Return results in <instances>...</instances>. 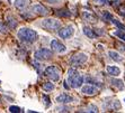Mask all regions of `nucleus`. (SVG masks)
Masks as SVG:
<instances>
[{
	"label": "nucleus",
	"instance_id": "obj_1",
	"mask_svg": "<svg viewBox=\"0 0 125 113\" xmlns=\"http://www.w3.org/2000/svg\"><path fill=\"white\" fill-rule=\"evenodd\" d=\"M18 38H19V40L24 41V43L32 44L34 41H36V39L38 38V35L35 30H33L31 28H21L18 32Z\"/></svg>",
	"mask_w": 125,
	"mask_h": 113
},
{
	"label": "nucleus",
	"instance_id": "obj_2",
	"mask_svg": "<svg viewBox=\"0 0 125 113\" xmlns=\"http://www.w3.org/2000/svg\"><path fill=\"white\" fill-rule=\"evenodd\" d=\"M68 83L70 84L71 87H74V89H78L82 85L83 83V77H82L79 72L74 68H70L68 71Z\"/></svg>",
	"mask_w": 125,
	"mask_h": 113
},
{
	"label": "nucleus",
	"instance_id": "obj_3",
	"mask_svg": "<svg viewBox=\"0 0 125 113\" xmlns=\"http://www.w3.org/2000/svg\"><path fill=\"white\" fill-rule=\"evenodd\" d=\"M42 27L47 30H58V29L61 28V23L54 18H46V19H44L42 20Z\"/></svg>",
	"mask_w": 125,
	"mask_h": 113
},
{
	"label": "nucleus",
	"instance_id": "obj_4",
	"mask_svg": "<svg viewBox=\"0 0 125 113\" xmlns=\"http://www.w3.org/2000/svg\"><path fill=\"white\" fill-rule=\"evenodd\" d=\"M45 76L47 78H50L51 81L53 82H58L60 80V76H61V72H60V68L56 66H49L44 72Z\"/></svg>",
	"mask_w": 125,
	"mask_h": 113
},
{
	"label": "nucleus",
	"instance_id": "obj_5",
	"mask_svg": "<svg viewBox=\"0 0 125 113\" xmlns=\"http://www.w3.org/2000/svg\"><path fill=\"white\" fill-rule=\"evenodd\" d=\"M87 59H88L87 54H84V53H77V54L71 56V58H70V64L74 67L81 66L82 64L87 62Z\"/></svg>",
	"mask_w": 125,
	"mask_h": 113
},
{
	"label": "nucleus",
	"instance_id": "obj_6",
	"mask_svg": "<svg viewBox=\"0 0 125 113\" xmlns=\"http://www.w3.org/2000/svg\"><path fill=\"white\" fill-rule=\"evenodd\" d=\"M52 56V50L47 49V48H41V49L35 52V59L36 61H47V59H51Z\"/></svg>",
	"mask_w": 125,
	"mask_h": 113
},
{
	"label": "nucleus",
	"instance_id": "obj_7",
	"mask_svg": "<svg viewBox=\"0 0 125 113\" xmlns=\"http://www.w3.org/2000/svg\"><path fill=\"white\" fill-rule=\"evenodd\" d=\"M73 32H74V27L72 25H69V26H65L64 28L60 29L59 30V35L63 39H68V38H70L73 35Z\"/></svg>",
	"mask_w": 125,
	"mask_h": 113
},
{
	"label": "nucleus",
	"instance_id": "obj_8",
	"mask_svg": "<svg viewBox=\"0 0 125 113\" xmlns=\"http://www.w3.org/2000/svg\"><path fill=\"white\" fill-rule=\"evenodd\" d=\"M81 92L86 95H96L98 93V89L94 85H83L81 89Z\"/></svg>",
	"mask_w": 125,
	"mask_h": 113
},
{
	"label": "nucleus",
	"instance_id": "obj_9",
	"mask_svg": "<svg viewBox=\"0 0 125 113\" xmlns=\"http://www.w3.org/2000/svg\"><path fill=\"white\" fill-rule=\"evenodd\" d=\"M51 47H52V49L54 50V52H56V53L65 52V46H64L61 41L56 40V39H54V40L51 41Z\"/></svg>",
	"mask_w": 125,
	"mask_h": 113
},
{
	"label": "nucleus",
	"instance_id": "obj_10",
	"mask_svg": "<svg viewBox=\"0 0 125 113\" xmlns=\"http://www.w3.org/2000/svg\"><path fill=\"white\" fill-rule=\"evenodd\" d=\"M32 10L35 14L41 15V16H45V15H47V12H49V10H47L45 7L42 6V5H38V3H36V5H34V6L32 7Z\"/></svg>",
	"mask_w": 125,
	"mask_h": 113
},
{
	"label": "nucleus",
	"instance_id": "obj_11",
	"mask_svg": "<svg viewBox=\"0 0 125 113\" xmlns=\"http://www.w3.org/2000/svg\"><path fill=\"white\" fill-rule=\"evenodd\" d=\"M56 102H58V103H62V104L71 103V102H73V97L68 95V94H65V93H63V94H61V95H59L58 97H56Z\"/></svg>",
	"mask_w": 125,
	"mask_h": 113
},
{
	"label": "nucleus",
	"instance_id": "obj_12",
	"mask_svg": "<svg viewBox=\"0 0 125 113\" xmlns=\"http://www.w3.org/2000/svg\"><path fill=\"white\" fill-rule=\"evenodd\" d=\"M82 32H83V34L87 36V37L93 38V39L98 37L97 34H96V32H95V29L90 28V27H83V28H82Z\"/></svg>",
	"mask_w": 125,
	"mask_h": 113
},
{
	"label": "nucleus",
	"instance_id": "obj_13",
	"mask_svg": "<svg viewBox=\"0 0 125 113\" xmlns=\"http://www.w3.org/2000/svg\"><path fill=\"white\" fill-rule=\"evenodd\" d=\"M82 18H83L86 21H89V23H95V21H97V18L95 17L93 14H90V12H88V11L82 12Z\"/></svg>",
	"mask_w": 125,
	"mask_h": 113
},
{
	"label": "nucleus",
	"instance_id": "obj_14",
	"mask_svg": "<svg viewBox=\"0 0 125 113\" xmlns=\"http://www.w3.org/2000/svg\"><path fill=\"white\" fill-rule=\"evenodd\" d=\"M107 73L111 76H118L121 74V70L116 66H108L107 67Z\"/></svg>",
	"mask_w": 125,
	"mask_h": 113
},
{
	"label": "nucleus",
	"instance_id": "obj_15",
	"mask_svg": "<svg viewBox=\"0 0 125 113\" xmlns=\"http://www.w3.org/2000/svg\"><path fill=\"white\" fill-rule=\"evenodd\" d=\"M111 83L114 87H116L117 90H121V91L124 90V83H123L121 80H115V78H113L111 81Z\"/></svg>",
	"mask_w": 125,
	"mask_h": 113
},
{
	"label": "nucleus",
	"instance_id": "obj_16",
	"mask_svg": "<svg viewBox=\"0 0 125 113\" xmlns=\"http://www.w3.org/2000/svg\"><path fill=\"white\" fill-rule=\"evenodd\" d=\"M108 55H109V57H111L113 61H115V62H122V61H123V57L119 55L117 52L111 50V52L108 53Z\"/></svg>",
	"mask_w": 125,
	"mask_h": 113
},
{
	"label": "nucleus",
	"instance_id": "obj_17",
	"mask_svg": "<svg viewBox=\"0 0 125 113\" xmlns=\"http://www.w3.org/2000/svg\"><path fill=\"white\" fill-rule=\"evenodd\" d=\"M55 15L60 16V17H71V12L68 10V9H59V10H55Z\"/></svg>",
	"mask_w": 125,
	"mask_h": 113
},
{
	"label": "nucleus",
	"instance_id": "obj_18",
	"mask_svg": "<svg viewBox=\"0 0 125 113\" xmlns=\"http://www.w3.org/2000/svg\"><path fill=\"white\" fill-rule=\"evenodd\" d=\"M27 5V1L26 0H15V7L17 9H24L25 7H26Z\"/></svg>",
	"mask_w": 125,
	"mask_h": 113
},
{
	"label": "nucleus",
	"instance_id": "obj_19",
	"mask_svg": "<svg viewBox=\"0 0 125 113\" xmlns=\"http://www.w3.org/2000/svg\"><path fill=\"white\" fill-rule=\"evenodd\" d=\"M7 25H8V27L10 29H15L17 27V21L15 20L14 18L8 17V19H7Z\"/></svg>",
	"mask_w": 125,
	"mask_h": 113
},
{
	"label": "nucleus",
	"instance_id": "obj_20",
	"mask_svg": "<svg viewBox=\"0 0 125 113\" xmlns=\"http://www.w3.org/2000/svg\"><path fill=\"white\" fill-rule=\"evenodd\" d=\"M43 89L45 91H47V92H50V91H53V90H54V85H53L52 83H49V82H46V83H44V84H43Z\"/></svg>",
	"mask_w": 125,
	"mask_h": 113
},
{
	"label": "nucleus",
	"instance_id": "obj_21",
	"mask_svg": "<svg viewBox=\"0 0 125 113\" xmlns=\"http://www.w3.org/2000/svg\"><path fill=\"white\" fill-rule=\"evenodd\" d=\"M114 35L117 36L119 39H122V40L125 41V32L124 30H117V32H114Z\"/></svg>",
	"mask_w": 125,
	"mask_h": 113
},
{
	"label": "nucleus",
	"instance_id": "obj_22",
	"mask_svg": "<svg viewBox=\"0 0 125 113\" xmlns=\"http://www.w3.org/2000/svg\"><path fill=\"white\" fill-rule=\"evenodd\" d=\"M42 99H43V103L45 106H50L51 105V102H50V97L46 95V94H43L42 95Z\"/></svg>",
	"mask_w": 125,
	"mask_h": 113
},
{
	"label": "nucleus",
	"instance_id": "obj_23",
	"mask_svg": "<svg viewBox=\"0 0 125 113\" xmlns=\"http://www.w3.org/2000/svg\"><path fill=\"white\" fill-rule=\"evenodd\" d=\"M84 112H98V107L96 105H89L87 109H84Z\"/></svg>",
	"mask_w": 125,
	"mask_h": 113
},
{
	"label": "nucleus",
	"instance_id": "obj_24",
	"mask_svg": "<svg viewBox=\"0 0 125 113\" xmlns=\"http://www.w3.org/2000/svg\"><path fill=\"white\" fill-rule=\"evenodd\" d=\"M112 21H113L114 25H116V26L118 27V28L121 29V30H124V32H125V26L123 25V24H121L118 20H116V19H112Z\"/></svg>",
	"mask_w": 125,
	"mask_h": 113
},
{
	"label": "nucleus",
	"instance_id": "obj_25",
	"mask_svg": "<svg viewBox=\"0 0 125 113\" xmlns=\"http://www.w3.org/2000/svg\"><path fill=\"white\" fill-rule=\"evenodd\" d=\"M9 111L11 113H19L21 112V109L19 106H15V105H11V106L9 107Z\"/></svg>",
	"mask_w": 125,
	"mask_h": 113
},
{
	"label": "nucleus",
	"instance_id": "obj_26",
	"mask_svg": "<svg viewBox=\"0 0 125 113\" xmlns=\"http://www.w3.org/2000/svg\"><path fill=\"white\" fill-rule=\"evenodd\" d=\"M103 18H104L106 21H111L112 19H113V17H112V15L109 14L108 11H105L104 14H103Z\"/></svg>",
	"mask_w": 125,
	"mask_h": 113
},
{
	"label": "nucleus",
	"instance_id": "obj_27",
	"mask_svg": "<svg viewBox=\"0 0 125 113\" xmlns=\"http://www.w3.org/2000/svg\"><path fill=\"white\" fill-rule=\"evenodd\" d=\"M94 2L96 5H99V6H104V5H107L108 0H93Z\"/></svg>",
	"mask_w": 125,
	"mask_h": 113
},
{
	"label": "nucleus",
	"instance_id": "obj_28",
	"mask_svg": "<svg viewBox=\"0 0 125 113\" xmlns=\"http://www.w3.org/2000/svg\"><path fill=\"white\" fill-rule=\"evenodd\" d=\"M0 32L1 34H6L7 32V26L2 23H0Z\"/></svg>",
	"mask_w": 125,
	"mask_h": 113
},
{
	"label": "nucleus",
	"instance_id": "obj_29",
	"mask_svg": "<svg viewBox=\"0 0 125 113\" xmlns=\"http://www.w3.org/2000/svg\"><path fill=\"white\" fill-rule=\"evenodd\" d=\"M45 1H47V2L51 3V5H58V3L62 2V0H45Z\"/></svg>",
	"mask_w": 125,
	"mask_h": 113
},
{
	"label": "nucleus",
	"instance_id": "obj_30",
	"mask_svg": "<svg viewBox=\"0 0 125 113\" xmlns=\"http://www.w3.org/2000/svg\"><path fill=\"white\" fill-rule=\"evenodd\" d=\"M95 32H96L97 36H99V35H104V32H103V30H100V29H98V28L95 29Z\"/></svg>",
	"mask_w": 125,
	"mask_h": 113
},
{
	"label": "nucleus",
	"instance_id": "obj_31",
	"mask_svg": "<svg viewBox=\"0 0 125 113\" xmlns=\"http://www.w3.org/2000/svg\"><path fill=\"white\" fill-rule=\"evenodd\" d=\"M63 86H64V87H65V89H69V86H68V84H67V83H65V82H64V84H63Z\"/></svg>",
	"mask_w": 125,
	"mask_h": 113
}]
</instances>
